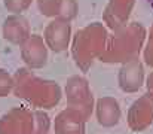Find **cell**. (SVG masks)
<instances>
[{"label": "cell", "mask_w": 153, "mask_h": 134, "mask_svg": "<svg viewBox=\"0 0 153 134\" xmlns=\"http://www.w3.org/2000/svg\"><path fill=\"white\" fill-rule=\"evenodd\" d=\"M13 94L37 109H51L61 100L56 82L42 79L28 69H19L13 76Z\"/></svg>", "instance_id": "cell-1"}, {"label": "cell", "mask_w": 153, "mask_h": 134, "mask_svg": "<svg viewBox=\"0 0 153 134\" xmlns=\"http://www.w3.org/2000/svg\"><path fill=\"white\" fill-rule=\"evenodd\" d=\"M95 25L91 28H85L83 31H80V34L77 33V37L74 39L73 45V57L76 64L86 72L89 69V66L92 64L94 58L101 57L102 51L105 48V34L101 36V30L98 31V34H94Z\"/></svg>", "instance_id": "cell-2"}, {"label": "cell", "mask_w": 153, "mask_h": 134, "mask_svg": "<svg viewBox=\"0 0 153 134\" xmlns=\"http://www.w3.org/2000/svg\"><path fill=\"white\" fill-rule=\"evenodd\" d=\"M65 95L70 107H74L82 112L86 119L91 116L94 109V97L89 89L88 81L83 76H71L67 81Z\"/></svg>", "instance_id": "cell-3"}, {"label": "cell", "mask_w": 153, "mask_h": 134, "mask_svg": "<svg viewBox=\"0 0 153 134\" xmlns=\"http://www.w3.org/2000/svg\"><path fill=\"white\" fill-rule=\"evenodd\" d=\"M34 128V110L13 107L0 118V134H31Z\"/></svg>", "instance_id": "cell-4"}, {"label": "cell", "mask_w": 153, "mask_h": 134, "mask_svg": "<svg viewBox=\"0 0 153 134\" xmlns=\"http://www.w3.org/2000/svg\"><path fill=\"white\" fill-rule=\"evenodd\" d=\"M153 122V97L146 94L135 100L128 112V124L132 131H143Z\"/></svg>", "instance_id": "cell-5"}, {"label": "cell", "mask_w": 153, "mask_h": 134, "mask_svg": "<svg viewBox=\"0 0 153 134\" xmlns=\"http://www.w3.org/2000/svg\"><path fill=\"white\" fill-rule=\"evenodd\" d=\"M21 57L22 61L27 64L28 69H40L48 61V49L45 40L40 36H30L27 40L22 42Z\"/></svg>", "instance_id": "cell-6"}, {"label": "cell", "mask_w": 153, "mask_h": 134, "mask_svg": "<svg viewBox=\"0 0 153 134\" xmlns=\"http://www.w3.org/2000/svg\"><path fill=\"white\" fill-rule=\"evenodd\" d=\"M86 118L82 112L74 107H67L58 113L55 118V133L56 134H85Z\"/></svg>", "instance_id": "cell-7"}, {"label": "cell", "mask_w": 153, "mask_h": 134, "mask_svg": "<svg viewBox=\"0 0 153 134\" xmlns=\"http://www.w3.org/2000/svg\"><path fill=\"white\" fill-rule=\"evenodd\" d=\"M119 87L125 92H135L141 88L144 81V69L138 60L128 61L119 70Z\"/></svg>", "instance_id": "cell-8"}, {"label": "cell", "mask_w": 153, "mask_h": 134, "mask_svg": "<svg viewBox=\"0 0 153 134\" xmlns=\"http://www.w3.org/2000/svg\"><path fill=\"white\" fill-rule=\"evenodd\" d=\"M45 42L53 52H62L67 51L70 42V24L68 21L58 19L52 21L51 25L46 28Z\"/></svg>", "instance_id": "cell-9"}, {"label": "cell", "mask_w": 153, "mask_h": 134, "mask_svg": "<svg viewBox=\"0 0 153 134\" xmlns=\"http://www.w3.org/2000/svg\"><path fill=\"white\" fill-rule=\"evenodd\" d=\"M95 113H97L98 124L105 128L114 127L120 121V107H119L117 100L113 97L100 98L95 106Z\"/></svg>", "instance_id": "cell-10"}, {"label": "cell", "mask_w": 153, "mask_h": 134, "mask_svg": "<svg viewBox=\"0 0 153 134\" xmlns=\"http://www.w3.org/2000/svg\"><path fill=\"white\" fill-rule=\"evenodd\" d=\"M27 19L22 16H9L3 25V37L10 43L19 45L30 37Z\"/></svg>", "instance_id": "cell-11"}, {"label": "cell", "mask_w": 153, "mask_h": 134, "mask_svg": "<svg viewBox=\"0 0 153 134\" xmlns=\"http://www.w3.org/2000/svg\"><path fill=\"white\" fill-rule=\"evenodd\" d=\"M51 128V119L43 110H34V128L31 134H48Z\"/></svg>", "instance_id": "cell-12"}, {"label": "cell", "mask_w": 153, "mask_h": 134, "mask_svg": "<svg viewBox=\"0 0 153 134\" xmlns=\"http://www.w3.org/2000/svg\"><path fill=\"white\" fill-rule=\"evenodd\" d=\"M62 3V0H39V9L42 13L53 16L55 13H59L58 6Z\"/></svg>", "instance_id": "cell-13"}, {"label": "cell", "mask_w": 153, "mask_h": 134, "mask_svg": "<svg viewBox=\"0 0 153 134\" xmlns=\"http://www.w3.org/2000/svg\"><path fill=\"white\" fill-rule=\"evenodd\" d=\"M13 91V78L3 69H0V97H6Z\"/></svg>", "instance_id": "cell-14"}, {"label": "cell", "mask_w": 153, "mask_h": 134, "mask_svg": "<svg viewBox=\"0 0 153 134\" xmlns=\"http://www.w3.org/2000/svg\"><path fill=\"white\" fill-rule=\"evenodd\" d=\"M30 3L31 0H4V6L15 13H19L24 9H27Z\"/></svg>", "instance_id": "cell-15"}, {"label": "cell", "mask_w": 153, "mask_h": 134, "mask_svg": "<svg viewBox=\"0 0 153 134\" xmlns=\"http://www.w3.org/2000/svg\"><path fill=\"white\" fill-rule=\"evenodd\" d=\"M147 88H149V95L153 97V73L149 76V79H147Z\"/></svg>", "instance_id": "cell-16"}]
</instances>
